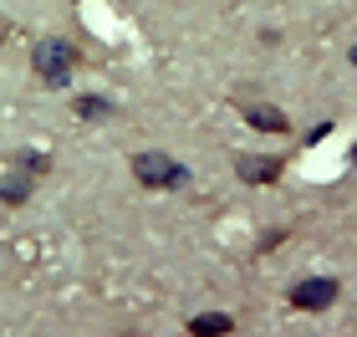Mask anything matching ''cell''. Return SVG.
<instances>
[{"mask_svg": "<svg viewBox=\"0 0 357 337\" xmlns=\"http://www.w3.org/2000/svg\"><path fill=\"white\" fill-rule=\"evenodd\" d=\"M31 67H36V77L46 87H67L77 77V46L67 36H41L31 46Z\"/></svg>", "mask_w": 357, "mask_h": 337, "instance_id": "1", "label": "cell"}, {"mask_svg": "<svg viewBox=\"0 0 357 337\" xmlns=\"http://www.w3.org/2000/svg\"><path fill=\"white\" fill-rule=\"evenodd\" d=\"M133 179H138L143 189H184V184H189V169L178 164L174 153L143 149V153H133Z\"/></svg>", "mask_w": 357, "mask_h": 337, "instance_id": "2", "label": "cell"}, {"mask_svg": "<svg viewBox=\"0 0 357 337\" xmlns=\"http://www.w3.org/2000/svg\"><path fill=\"white\" fill-rule=\"evenodd\" d=\"M337 276H306V281H296L291 286V307L296 312H327L332 301H337Z\"/></svg>", "mask_w": 357, "mask_h": 337, "instance_id": "3", "label": "cell"}, {"mask_svg": "<svg viewBox=\"0 0 357 337\" xmlns=\"http://www.w3.org/2000/svg\"><path fill=\"white\" fill-rule=\"evenodd\" d=\"M235 174H240V184H275L281 179V158L245 153V158H235Z\"/></svg>", "mask_w": 357, "mask_h": 337, "instance_id": "4", "label": "cell"}, {"mask_svg": "<svg viewBox=\"0 0 357 337\" xmlns=\"http://www.w3.org/2000/svg\"><path fill=\"white\" fill-rule=\"evenodd\" d=\"M189 332L194 337H225V332H235V317L230 312H199L189 322Z\"/></svg>", "mask_w": 357, "mask_h": 337, "instance_id": "5", "label": "cell"}, {"mask_svg": "<svg viewBox=\"0 0 357 337\" xmlns=\"http://www.w3.org/2000/svg\"><path fill=\"white\" fill-rule=\"evenodd\" d=\"M250 128H261V133H286V112L281 107H250Z\"/></svg>", "mask_w": 357, "mask_h": 337, "instance_id": "6", "label": "cell"}, {"mask_svg": "<svg viewBox=\"0 0 357 337\" xmlns=\"http://www.w3.org/2000/svg\"><path fill=\"white\" fill-rule=\"evenodd\" d=\"M26 195H31V174H15L0 184V204H26Z\"/></svg>", "mask_w": 357, "mask_h": 337, "instance_id": "7", "label": "cell"}, {"mask_svg": "<svg viewBox=\"0 0 357 337\" xmlns=\"http://www.w3.org/2000/svg\"><path fill=\"white\" fill-rule=\"evenodd\" d=\"M77 118L102 123V118H112V103H107V98H77Z\"/></svg>", "mask_w": 357, "mask_h": 337, "instance_id": "8", "label": "cell"}, {"mask_svg": "<svg viewBox=\"0 0 357 337\" xmlns=\"http://www.w3.org/2000/svg\"><path fill=\"white\" fill-rule=\"evenodd\" d=\"M10 164L21 169V174H46V169H52V158H46V153H15Z\"/></svg>", "mask_w": 357, "mask_h": 337, "instance_id": "9", "label": "cell"}]
</instances>
